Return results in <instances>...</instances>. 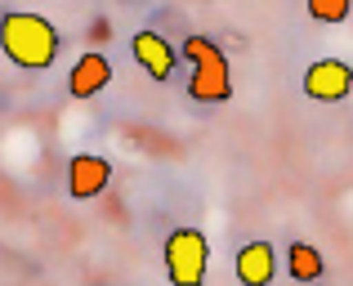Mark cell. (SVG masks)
I'll return each instance as SVG.
<instances>
[{"label":"cell","mask_w":353,"mask_h":286,"mask_svg":"<svg viewBox=\"0 0 353 286\" xmlns=\"http://www.w3.org/2000/svg\"><path fill=\"white\" fill-rule=\"evenodd\" d=\"M183 59L192 63V76H188V99L192 103H228V99H233V68H228V54L219 50L210 36H188V41H183Z\"/></svg>","instance_id":"obj_2"},{"label":"cell","mask_w":353,"mask_h":286,"mask_svg":"<svg viewBox=\"0 0 353 286\" xmlns=\"http://www.w3.org/2000/svg\"><path fill=\"white\" fill-rule=\"evenodd\" d=\"M353 9V0H309V18L313 23H345Z\"/></svg>","instance_id":"obj_10"},{"label":"cell","mask_w":353,"mask_h":286,"mask_svg":"<svg viewBox=\"0 0 353 286\" xmlns=\"http://www.w3.org/2000/svg\"><path fill=\"white\" fill-rule=\"evenodd\" d=\"M165 278L170 286H201L210 269V242L201 228H174L165 237Z\"/></svg>","instance_id":"obj_3"},{"label":"cell","mask_w":353,"mask_h":286,"mask_svg":"<svg viewBox=\"0 0 353 286\" xmlns=\"http://www.w3.org/2000/svg\"><path fill=\"white\" fill-rule=\"evenodd\" d=\"M304 94L318 103H340L353 94V68L345 59H318L304 72Z\"/></svg>","instance_id":"obj_4"},{"label":"cell","mask_w":353,"mask_h":286,"mask_svg":"<svg viewBox=\"0 0 353 286\" xmlns=\"http://www.w3.org/2000/svg\"><path fill=\"white\" fill-rule=\"evenodd\" d=\"M0 50L14 68L23 72H45L54 59H59V27L41 14H27V9H14V14L0 18Z\"/></svg>","instance_id":"obj_1"},{"label":"cell","mask_w":353,"mask_h":286,"mask_svg":"<svg viewBox=\"0 0 353 286\" xmlns=\"http://www.w3.org/2000/svg\"><path fill=\"white\" fill-rule=\"evenodd\" d=\"M108 85H112V63L99 50L81 54V59L72 63V72H68V94L72 99H94V94H103Z\"/></svg>","instance_id":"obj_7"},{"label":"cell","mask_w":353,"mask_h":286,"mask_svg":"<svg viewBox=\"0 0 353 286\" xmlns=\"http://www.w3.org/2000/svg\"><path fill=\"white\" fill-rule=\"evenodd\" d=\"M277 278V255L268 242H246L237 251V282L241 286H268Z\"/></svg>","instance_id":"obj_8"},{"label":"cell","mask_w":353,"mask_h":286,"mask_svg":"<svg viewBox=\"0 0 353 286\" xmlns=\"http://www.w3.org/2000/svg\"><path fill=\"white\" fill-rule=\"evenodd\" d=\"M130 54H134V63L148 72L152 81H170L174 63H179V50H174L170 41H165L161 32H152V27H143V32L130 36Z\"/></svg>","instance_id":"obj_5"},{"label":"cell","mask_w":353,"mask_h":286,"mask_svg":"<svg viewBox=\"0 0 353 286\" xmlns=\"http://www.w3.org/2000/svg\"><path fill=\"white\" fill-rule=\"evenodd\" d=\"M286 273H291L295 282H318L322 273H327L322 251L309 246V242H291V246H286Z\"/></svg>","instance_id":"obj_9"},{"label":"cell","mask_w":353,"mask_h":286,"mask_svg":"<svg viewBox=\"0 0 353 286\" xmlns=\"http://www.w3.org/2000/svg\"><path fill=\"white\" fill-rule=\"evenodd\" d=\"M112 183V161L108 156H94V152H77L68 161V192L77 201H94L99 192Z\"/></svg>","instance_id":"obj_6"}]
</instances>
